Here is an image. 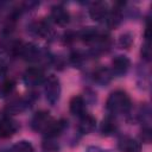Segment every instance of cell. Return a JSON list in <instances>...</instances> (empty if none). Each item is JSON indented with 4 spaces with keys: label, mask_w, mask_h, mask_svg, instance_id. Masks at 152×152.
Here are the masks:
<instances>
[{
    "label": "cell",
    "mask_w": 152,
    "mask_h": 152,
    "mask_svg": "<svg viewBox=\"0 0 152 152\" xmlns=\"http://www.w3.org/2000/svg\"><path fill=\"white\" fill-rule=\"evenodd\" d=\"M133 43V37L131 33H124L119 38V45L122 49H128Z\"/></svg>",
    "instance_id": "21"
},
{
    "label": "cell",
    "mask_w": 152,
    "mask_h": 152,
    "mask_svg": "<svg viewBox=\"0 0 152 152\" xmlns=\"http://www.w3.org/2000/svg\"><path fill=\"white\" fill-rule=\"evenodd\" d=\"M15 83L13 80H5L1 84H0V97H7L10 94H12V91L14 90Z\"/></svg>",
    "instance_id": "19"
},
{
    "label": "cell",
    "mask_w": 152,
    "mask_h": 152,
    "mask_svg": "<svg viewBox=\"0 0 152 152\" xmlns=\"http://www.w3.org/2000/svg\"><path fill=\"white\" fill-rule=\"evenodd\" d=\"M96 127V120L93 115L84 113L82 116H80L78 122V131L82 134H89L91 133Z\"/></svg>",
    "instance_id": "12"
},
{
    "label": "cell",
    "mask_w": 152,
    "mask_h": 152,
    "mask_svg": "<svg viewBox=\"0 0 152 152\" xmlns=\"http://www.w3.org/2000/svg\"><path fill=\"white\" fill-rule=\"evenodd\" d=\"M106 108L110 114H122L127 113L131 108V99L127 93L122 90H115L110 93L107 99Z\"/></svg>",
    "instance_id": "1"
},
{
    "label": "cell",
    "mask_w": 152,
    "mask_h": 152,
    "mask_svg": "<svg viewBox=\"0 0 152 152\" xmlns=\"http://www.w3.org/2000/svg\"><path fill=\"white\" fill-rule=\"evenodd\" d=\"M104 20H106L107 25L112 28H115L116 26H119V24L121 23V12H120V10L114 8L112 11H109Z\"/></svg>",
    "instance_id": "18"
},
{
    "label": "cell",
    "mask_w": 152,
    "mask_h": 152,
    "mask_svg": "<svg viewBox=\"0 0 152 152\" xmlns=\"http://www.w3.org/2000/svg\"><path fill=\"white\" fill-rule=\"evenodd\" d=\"M68 122L65 120H52L50 122V125L46 127V129L44 131V134L46 138H51V139H55L57 138L58 135H61L63 133V131L65 129Z\"/></svg>",
    "instance_id": "11"
},
{
    "label": "cell",
    "mask_w": 152,
    "mask_h": 152,
    "mask_svg": "<svg viewBox=\"0 0 152 152\" xmlns=\"http://www.w3.org/2000/svg\"><path fill=\"white\" fill-rule=\"evenodd\" d=\"M87 152H106V151L97 147V146H90V147L87 148Z\"/></svg>",
    "instance_id": "25"
},
{
    "label": "cell",
    "mask_w": 152,
    "mask_h": 152,
    "mask_svg": "<svg viewBox=\"0 0 152 152\" xmlns=\"http://www.w3.org/2000/svg\"><path fill=\"white\" fill-rule=\"evenodd\" d=\"M43 148L46 151V152H57L58 150V144L55 142L51 138H46L43 142Z\"/></svg>",
    "instance_id": "22"
},
{
    "label": "cell",
    "mask_w": 152,
    "mask_h": 152,
    "mask_svg": "<svg viewBox=\"0 0 152 152\" xmlns=\"http://www.w3.org/2000/svg\"><path fill=\"white\" fill-rule=\"evenodd\" d=\"M141 56L144 59L150 61L151 59V48H150V42H145V44L141 48Z\"/></svg>",
    "instance_id": "23"
},
{
    "label": "cell",
    "mask_w": 152,
    "mask_h": 152,
    "mask_svg": "<svg viewBox=\"0 0 152 152\" xmlns=\"http://www.w3.org/2000/svg\"><path fill=\"white\" fill-rule=\"evenodd\" d=\"M100 131L103 135H112L118 131V122L113 116H107L106 119H103Z\"/></svg>",
    "instance_id": "17"
},
{
    "label": "cell",
    "mask_w": 152,
    "mask_h": 152,
    "mask_svg": "<svg viewBox=\"0 0 152 152\" xmlns=\"http://www.w3.org/2000/svg\"><path fill=\"white\" fill-rule=\"evenodd\" d=\"M51 121H52V118L50 116V114L48 112L39 110L33 115V118L31 120V127L36 132L44 133V131L46 129V127L50 125Z\"/></svg>",
    "instance_id": "4"
},
{
    "label": "cell",
    "mask_w": 152,
    "mask_h": 152,
    "mask_svg": "<svg viewBox=\"0 0 152 152\" xmlns=\"http://www.w3.org/2000/svg\"><path fill=\"white\" fill-rule=\"evenodd\" d=\"M44 93H45V97L50 104L57 103V101L59 100V96H61V83L56 76L51 75L48 77V80L45 81V84H44Z\"/></svg>",
    "instance_id": "2"
},
{
    "label": "cell",
    "mask_w": 152,
    "mask_h": 152,
    "mask_svg": "<svg viewBox=\"0 0 152 152\" xmlns=\"http://www.w3.org/2000/svg\"><path fill=\"white\" fill-rule=\"evenodd\" d=\"M18 129L17 122L7 115L0 116V138H10Z\"/></svg>",
    "instance_id": "7"
},
{
    "label": "cell",
    "mask_w": 152,
    "mask_h": 152,
    "mask_svg": "<svg viewBox=\"0 0 152 152\" xmlns=\"http://www.w3.org/2000/svg\"><path fill=\"white\" fill-rule=\"evenodd\" d=\"M129 65H131L129 59L124 55H119L113 58L110 71L113 72V75L120 76V75H124L127 72V70L129 69Z\"/></svg>",
    "instance_id": "9"
},
{
    "label": "cell",
    "mask_w": 152,
    "mask_h": 152,
    "mask_svg": "<svg viewBox=\"0 0 152 152\" xmlns=\"http://www.w3.org/2000/svg\"><path fill=\"white\" fill-rule=\"evenodd\" d=\"M24 82L28 87H36L44 81V71L40 68H28L24 72Z\"/></svg>",
    "instance_id": "6"
},
{
    "label": "cell",
    "mask_w": 152,
    "mask_h": 152,
    "mask_svg": "<svg viewBox=\"0 0 152 152\" xmlns=\"http://www.w3.org/2000/svg\"><path fill=\"white\" fill-rule=\"evenodd\" d=\"M32 32L39 37H43V38H46V37H50L51 33H52V30H51V26L49 25V23L44 21V20H40V21H37L32 25Z\"/></svg>",
    "instance_id": "16"
},
{
    "label": "cell",
    "mask_w": 152,
    "mask_h": 152,
    "mask_svg": "<svg viewBox=\"0 0 152 152\" xmlns=\"http://www.w3.org/2000/svg\"><path fill=\"white\" fill-rule=\"evenodd\" d=\"M15 53L26 61H36L39 56V49L33 44H17L14 46Z\"/></svg>",
    "instance_id": "5"
},
{
    "label": "cell",
    "mask_w": 152,
    "mask_h": 152,
    "mask_svg": "<svg viewBox=\"0 0 152 152\" xmlns=\"http://www.w3.org/2000/svg\"><path fill=\"white\" fill-rule=\"evenodd\" d=\"M80 38H81V40H83V42L87 43V44L103 43L104 40H107V36L103 34V33L100 32L96 27H93V26L84 27V28L80 32Z\"/></svg>",
    "instance_id": "3"
},
{
    "label": "cell",
    "mask_w": 152,
    "mask_h": 152,
    "mask_svg": "<svg viewBox=\"0 0 152 152\" xmlns=\"http://www.w3.org/2000/svg\"><path fill=\"white\" fill-rule=\"evenodd\" d=\"M141 139H142L144 142H147V144L151 141V129L148 127H146V128L142 129V132H141Z\"/></svg>",
    "instance_id": "24"
},
{
    "label": "cell",
    "mask_w": 152,
    "mask_h": 152,
    "mask_svg": "<svg viewBox=\"0 0 152 152\" xmlns=\"http://www.w3.org/2000/svg\"><path fill=\"white\" fill-rule=\"evenodd\" d=\"M113 76H114V75H113V72L110 71V69L104 68V66L96 69L95 72H94V80H95V82L99 83V84H101V86L108 84V83L112 81Z\"/></svg>",
    "instance_id": "14"
},
{
    "label": "cell",
    "mask_w": 152,
    "mask_h": 152,
    "mask_svg": "<svg viewBox=\"0 0 152 152\" xmlns=\"http://www.w3.org/2000/svg\"><path fill=\"white\" fill-rule=\"evenodd\" d=\"M108 7L106 4L103 2H94L90 8H89V14H90V18L95 21H101V20H104L107 14H108Z\"/></svg>",
    "instance_id": "13"
},
{
    "label": "cell",
    "mask_w": 152,
    "mask_h": 152,
    "mask_svg": "<svg viewBox=\"0 0 152 152\" xmlns=\"http://www.w3.org/2000/svg\"><path fill=\"white\" fill-rule=\"evenodd\" d=\"M50 17L52 19V21L59 26H65L69 20H70V14L69 12L61 5H56L51 8V13Z\"/></svg>",
    "instance_id": "8"
},
{
    "label": "cell",
    "mask_w": 152,
    "mask_h": 152,
    "mask_svg": "<svg viewBox=\"0 0 152 152\" xmlns=\"http://www.w3.org/2000/svg\"><path fill=\"white\" fill-rule=\"evenodd\" d=\"M12 152H33V146L30 141L21 140V141H18L13 146Z\"/></svg>",
    "instance_id": "20"
},
{
    "label": "cell",
    "mask_w": 152,
    "mask_h": 152,
    "mask_svg": "<svg viewBox=\"0 0 152 152\" xmlns=\"http://www.w3.org/2000/svg\"><path fill=\"white\" fill-rule=\"evenodd\" d=\"M69 108H70V112L71 114L76 115V116H82L84 114V109H86V102L83 100L82 96H74L71 100H70V103H69Z\"/></svg>",
    "instance_id": "15"
},
{
    "label": "cell",
    "mask_w": 152,
    "mask_h": 152,
    "mask_svg": "<svg viewBox=\"0 0 152 152\" xmlns=\"http://www.w3.org/2000/svg\"><path fill=\"white\" fill-rule=\"evenodd\" d=\"M120 152H141V145L131 137H121L118 141Z\"/></svg>",
    "instance_id": "10"
}]
</instances>
